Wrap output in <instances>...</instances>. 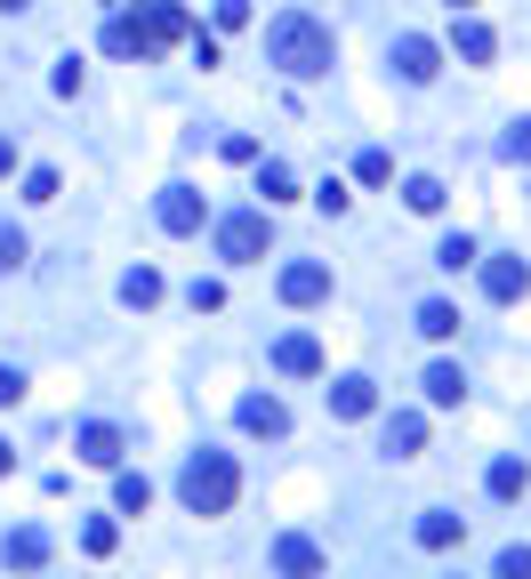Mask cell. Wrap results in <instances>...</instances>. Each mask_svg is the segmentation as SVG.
Segmentation results:
<instances>
[{"label":"cell","mask_w":531,"mask_h":579,"mask_svg":"<svg viewBox=\"0 0 531 579\" xmlns=\"http://www.w3.org/2000/svg\"><path fill=\"white\" fill-rule=\"evenodd\" d=\"M9 402H24V370H17V362H0V411H9Z\"/></svg>","instance_id":"cell-33"},{"label":"cell","mask_w":531,"mask_h":579,"mask_svg":"<svg viewBox=\"0 0 531 579\" xmlns=\"http://www.w3.org/2000/svg\"><path fill=\"white\" fill-rule=\"evenodd\" d=\"M0 9H9V17H17V9H32V0H0Z\"/></svg>","instance_id":"cell-37"},{"label":"cell","mask_w":531,"mask_h":579,"mask_svg":"<svg viewBox=\"0 0 531 579\" xmlns=\"http://www.w3.org/2000/svg\"><path fill=\"white\" fill-rule=\"evenodd\" d=\"M186 9H170V0H146V9L138 17H129V9H113V24H106V57H161V49H170V41H186Z\"/></svg>","instance_id":"cell-2"},{"label":"cell","mask_w":531,"mask_h":579,"mask_svg":"<svg viewBox=\"0 0 531 579\" xmlns=\"http://www.w3.org/2000/svg\"><path fill=\"white\" fill-rule=\"evenodd\" d=\"M371 411H379L371 379H330V419H371Z\"/></svg>","instance_id":"cell-14"},{"label":"cell","mask_w":531,"mask_h":579,"mask_svg":"<svg viewBox=\"0 0 531 579\" xmlns=\"http://www.w3.org/2000/svg\"><path fill=\"white\" fill-rule=\"evenodd\" d=\"M354 178H362V186H387V178H394V161H387V153L371 146V153H362V161H354Z\"/></svg>","instance_id":"cell-28"},{"label":"cell","mask_w":531,"mask_h":579,"mask_svg":"<svg viewBox=\"0 0 531 579\" xmlns=\"http://www.w3.org/2000/svg\"><path fill=\"white\" fill-rule=\"evenodd\" d=\"M178 499H186V516H226V507L242 499V467H234V451H193L186 475H178Z\"/></svg>","instance_id":"cell-3"},{"label":"cell","mask_w":531,"mask_h":579,"mask_svg":"<svg viewBox=\"0 0 531 579\" xmlns=\"http://www.w3.org/2000/svg\"><path fill=\"white\" fill-rule=\"evenodd\" d=\"M258 193H266V210H274V201H298V178H290V161H258Z\"/></svg>","instance_id":"cell-20"},{"label":"cell","mask_w":531,"mask_h":579,"mask_svg":"<svg viewBox=\"0 0 531 579\" xmlns=\"http://www.w3.org/2000/svg\"><path fill=\"white\" fill-rule=\"evenodd\" d=\"M113 507H121V516H146V507H153V483H146V475H121V483H113Z\"/></svg>","instance_id":"cell-24"},{"label":"cell","mask_w":531,"mask_h":579,"mask_svg":"<svg viewBox=\"0 0 531 579\" xmlns=\"http://www.w3.org/2000/svg\"><path fill=\"white\" fill-rule=\"evenodd\" d=\"M347 201H354V193H347L339 178H330V186H314V210H330V218H347Z\"/></svg>","instance_id":"cell-31"},{"label":"cell","mask_w":531,"mask_h":579,"mask_svg":"<svg viewBox=\"0 0 531 579\" xmlns=\"http://www.w3.org/2000/svg\"><path fill=\"white\" fill-rule=\"evenodd\" d=\"M387 64H394V73H403L411 89H427V81H435V73H443V49H435V41H427V32H403V41H394V49H387Z\"/></svg>","instance_id":"cell-5"},{"label":"cell","mask_w":531,"mask_h":579,"mask_svg":"<svg viewBox=\"0 0 531 579\" xmlns=\"http://www.w3.org/2000/svg\"><path fill=\"white\" fill-rule=\"evenodd\" d=\"M322 571H330V556L314 548L307 531H282L274 539V579H322Z\"/></svg>","instance_id":"cell-6"},{"label":"cell","mask_w":531,"mask_h":579,"mask_svg":"<svg viewBox=\"0 0 531 579\" xmlns=\"http://www.w3.org/2000/svg\"><path fill=\"white\" fill-rule=\"evenodd\" d=\"M24 201H57V169H24Z\"/></svg>","instance_id":"cell-32"},{"label":"cell","mask_w":531,"mask_h":579,"mask_svg":"<svg viewBox=\"0 0 531 579\" xmlns=\"http://www.w3.org/2000/svg\"><path fill=\"white\" fill-rule=\"evenodd\" d=\"M491 579H531V548H500V563H491Z\"/></svg>","instance_id":"cell-29"},{"label":"cell","mask_w":531,"mask_h":579,"mask_svg":"<svg viewBox=\"0 0 531 579\" xmlns=\"http://www.w3.org/2000/svg\"><path fill=\"white\" fill-rule=\"evenodd\" d=\"M459 539H468V516H451V507H427V516H419V548H459Z\"/></svg>","instance_id":"cell-17"},{"label":"cell","mask_w":531,"mask_h":579,"mask_svg":"<svg viewBox=\"0 0 531 579\" xmlns=\"http://www.w3.org/2000/svg\"><path fill=\"white\" fill-rule=\"evenodd\" d=\"M274 370L282 379H322V347L307 330H290V338H274Z\"/></svg>","instance_id":"cell-9"},{"label":"cell","mask_w":531,"mask_h":579,"mask_svg":"<svg viewBox=\"0 0 531 579\" xmlns=\"http://www.w3.org/2000/svg\"><path fill=\"white\" fill-rule=\"evenodd\" d=\"M73 451H81L89 467H121V427H113V419H89V427L73 435Z\"/></svg>","instance_id":"cell-12"},{"label":"cell","mask_w":531,"mask_h":579,"mask_svg":"<svg viewBox=\"0 0 531 579\" xmlns=\"http://www.w3.org/2000/svg\"><path fill=\"white\" fill-rule=\"evenodd\" d=\"M153 218H161V233H202V193L193 186H161V201H153Z\"/></svg>","instance_id":"cell-7"},{"label":"cell","mask_w":531,"mask_h":579,"mask_svg":"<svg viewBox=\"0 0 531 579\" xmlns=\"http://www.w3.org/2000/svg\"><path fill=\"white\" fill-rule=\"evenodd\" d=\"M500 153H508V161H531V113H523V121H508V138H500Z\"/></svg>","instance_id":"cell-27"},{"label":"cell","mask_w":531,"mask_h":579,"mask_svg":"<svg viewBox=\"0 0 531 579\" xmlns=\"http://www.w3.org/2000/svg\"><path fill=\"white\" fill-rule=\"evenodd\" d=\"M523 290H531V266H523V258H491V266H483V298H491V306H515Z\"/></svg>","instance_id":"cell-10"},{"label":"cell","mask_w":531,"mask_h":579,"mask_svg":"<svg viewBox=\"0 0 531 579\" xmlns=\"http://www.w3.org/2000/svg\"><path fill=\"white\" fill-rule=\"evenodd\" d=\"M81 548H89V556H113V548H121L113 516H89V523H81Z\"/></svg>","instance_id":"cell-26"},{"label":"cell","mask_w":531,"mask_h":579,"mask_svg":"<svg viewBox=\"0 0 531 579\" xmlns=\"http://www.w3.org/2000/svg\"><path fill=\"white\" fill-rule=\"evenodd\" d=\"M483 250H475V233H443V242H435V266H443V274H459V266H475Z\"/></svg>","instance_id":"cell-23"},{"label":"cell","mask_w":531,"mask_h":579,"mask_svg":"<svg viewBox=\"0 0 531 579\" xmlns=\"http://www.w3.org/2000/svg\"><path fill=\"white\" fill-rule=\"evenodd\" d=\"M0 556H9V571H41V563H49V531H41V523H17Z\"/></svg>","instance_id":"cell-16"},{"label":"cell","mask_w":531,"mask_h":579,"mask_svg":"<svg viewBox=\"0 0 531 579\" xmlns=\"http://www.w3.org/2000/svg\"><path fill=\"white\" fill-rule=\"evenodd\" d=\"M9 169H17V146H9V138H0V178H9Z\"/></svg>","instance_id":"cell-35"},{"label":"cell","mask_w":531,"mask_h":579,"mask_svg":"<svg viewBox=\"0 0 531 579\" xmlns=\"http://www.w3.org/2000/svg\"><path fill=\"white\" fill-rule=\"evenodd\" d=\"M403 210L435 218V210H443V178H411V186H403Z\"/></svg>","instance_id":"cell-25"},{"label":"cell","mask_w":531,"mask_h":579,"mask_svg":"<svg viewBox=\"0 0 531 579\" xmlns=\"http://www.w3.org/2000/svg\"><path fill=\"white\" fill-rule=\"evenodd\" d=\"M387 451H394V459H419V451H427V419H419V411H394V419H387Z\"/></svg>","instance_id":"cell-18"},{"label":"cell","mask_w":531,"mask_h":579,"mask_svg":"<svg viewBox=\"0 0 531 579\" xmlns=\"http://www.w3.org/2000/svg\"><path fill=\"white\" fill-rule=\"evenodd\" d=\"M250 24V0H218V32H242Z\"/></svg>","instance_id":"cell-34"},{"label":"cell","mask_w":531,"mask_h":579,"mask_svg":"<svg viewBox=\"0 0 531 579\" xmlns=\"http://www.w3.org/2000/svg\"><path fill=\"white\" fill-rule=\"evenodd\" d=\"M234 419H242V435H266V442H282V435H290V411H282L274 395H242V411H234Z\"/></svg>","instance_id":"cell-11"},{"label":"cell","mask_w":531,"mask_h":579,"mask_svg":"<svg viewBox=\"0 0 531 579\" xmlns=\"http://www.w3.org/2000/svg\"><path fill=\"white\" fill-rule=\"evenodd\" d=\"M451 49L468 57V64H491V57H500V32H491L483 17H459V24H451Z\"/></svg>","instance_id":"cell-15"},{"label":"cell","mask_w":531,"mask_h":579,"mask_svg":"<svg viewBox=\"0 0 531 579\" xmlns=\"http://www.w3.org/2000/svg\"><path fill=\"white\" fill-rule=\"evenodd\" d=\"M483 483H491V499H523V491H531V467H523V459H491Z\"/></svg>","instance_id":"cell-19"},{"label":"cell","mask_w":531,"mask_h":579,"mask_svg":"<svg viewBox=\"0 0 531 579\" xmlns=\"http://www.w3.org/2000/svg\"><path fill=\"white\" fill-rule=\"evenodd\" d=\"M17 266H24V233L0 226V274H17Z\"/></svg>","instance_id":"cell-30"},{"label":"cell","mask_w":531,"mask_h":579,"mask_svg":"<svg viewBox=\"0 0 531 579\" xmlns=\"http://www.w3.org/2000/svg\"><path fill=\"white\" fill-rule=\"evenodd\" d=\"M266 242H274V218H266V210H234V218H218V258H226V266H258Z\"/></svg>","instance_id":"cell-4"},{"label":"cell","mask_w":531,"mask_h":579,"mask_svg":"<svg viewBox=\"0 0 531 579\" xmlns=\"http://www.w3.org/2000/svg\"><path fill=\"white\" fill-rule=\"evenodd\" d=\"M419 330L435 338V347H443V338H459V306H451V298H427V306H419Z\"/></svg>","instance_id":"cell-21"},{"label":"cell","mask_w":531,"mask_h":579,"mask_svg":"<svg viewBox=\"0 0 531 579\" xmlns=\"http://www.w3.org/2000/svg\"><path fill=\"white\" fill-rule=\"evenodd\" d=\"M322 298H330V266H322V258L282 266V306H322Z\"/></svg>","instance_id":"cell-8"},{"label":"cell","mask_w":531,"mask_h":579,"mask_svg":"<svg viewBox=\"0 0 531 579\" xmlns=\"http://www.w3.org/2000/svg\"><path fill=\"white\" fill-rule=\"evenodd\" d=\"M121 306H161V274L153 266H129L121 274Z\"/></svg>","instance_id":"cell-22"},{"label":"cell","mask_w":531,"mask_h":579,"mask_svg":"<svg viewBox=\"0 0 531 579\" xmlns=\"http://www.w3.org/2000/svg\"><path fill=\"white\" fill-rule=\"evenodd\" d=\"M106 9H138V0H106Z\"/></svg>","instance_id":"cell-38"},{"label":"cell","mask_w":531,"mask_h":579,"mask_svg":"<svg viewBox=\"0 0 531 579\" xmlns=\"http://www.w3.org/2000/svg\"><path fill=\"white\" fill-rule=\"evenodd\" d=\"M9 467H17V451H9V442H0V475H9Z\"/></svg>","instance_id":"cell-36"},{"label":"cell","mask_w":531,"mask_h":579,"mask_svg":"<svg viewBox=\"0 0 531 579\" xmlns=\"http://www.w3.org/2000/svg\"><path fill=\"white\" fill-rule=\"evenodd\" d=\"M427 402H435V411H459V402H468V370H459V362H427Z\"/></svg>","instance_id":"cell-13"},{"label":"cell","mask_w":531,"mask_h":579,"mask_svg":"<svg viewBox=\"0 0 531 579\" xmlns=\"http://www.w3.org/2000/svg\"><path fill=\"white\" fill-rule=\"evenodd\" d=\"M266 64H282L290 81H314V73L339 64V41H330V24H314L307 9H290V17L266 24Z\"/></svg>","instance_id":"cell-1"}]
</instances>
